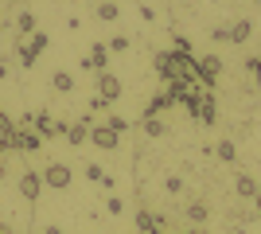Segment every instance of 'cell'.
<instances>
[{
  "instance_id": "1",
  "label": "cell",
  "mask_w": 261,
  "mask_h": 234,
  "mask_svg": "<svg viewBox=\"0 0 261 234\" xmlns=\"http://www.w3.org/2000/svg\"><path fill=\"white\" fill-rule=\"evenodd\" d=\"M70 179H74V172H70V164H47L43 168V184L55 191H66L70 188Z\"/></svg>"
},
{
  "instance_id": "2",
  "label": "cell",
  "mask_w": 261,
  "mask_h": 234,
  "mask_svg": "<svg viewBox=\"0 0 261 234\" xmlns=\"http://www.w3.org/2000/svg\"><path fill=\"white\" fill-rule=\"evenodd\" d=\"M218 70H222V59H218V55H203V59H195V74H199V86H203V90L215 86Z\"/></svg>"
},
{
  "instance_id": "3",
  "label": "cell",
  "mask_w": 261,
  "mask_h": 234,
  "mask_svg": "<svg viewBox=\"0 0 261 234\" xmlns=\"http://www.w3.org/2000/svg\"><path fill=\"white\" fill-rule=\"evenodd\" d=\"M90 125H94V117H78V121H66V129H63L66 145L82 148V145H86V141H90Z\"/></svg>"
},
{
  "instance_id": "4",
  "label": "cell",
  "mask_w": 261,
  "mask_h": 234,
  "mask_svg": "<svg viewBox=\"0 0 261 234\" xmlns=\"http://www.w3.org/2000/svg\"><path fill=\"white\" fill-rule=\"evenodd\" d=\"M12 145H16V152H43V137L35 133V129H16Z\"/></svg>"
},
{
  "instance_id": "5",
  "label": "cell",
  "mask_w": 261,
  "mask_h": 234,
  "mask_svg": "<svg viewBox=\"0 0 261 234\" xmlns=\"http://www.w3.org/2000/svg\"><path fill=\"white\" fill-rule=\"evenodd\" d=\"M43 188H47V184H43V172H32V168H28V172L20 176V195L28 203L39 199V191H43Z\"/></svg>"
},
{
  "instance_id": "6",
  "label": "cell",
  "mask_w": 261,
  "mask_h": 234,
  "mask_svg": "<svg viewBox=\"0 0 261 234\" xmlns=\"http://www.w3.org/2000/svg\"><path fill=\"white\" fill-rule=\"evenodd\" d=\"M106 67H109V47L106 43H94L86 55H82V70H98V74H101Z\"/></svg>"
},
{
  "instance_id": "7",
  "label": "cell",
  "mask_w": 261,
  "mask_h": 234,
  "mask_svg": "<svg viewBox=\"0 0 261 234\" xmlns=\"http://www.w3.org/2000/svg\"><path fill=\"white\" fill-rule=\"evenodd\" d=\"M94 86H98V98H106V101H117V98H121V90H125V86H121V78H117V74H109V70H101Z\"/></svg>"
},
{
  "instance_id": "8",
  "label": "cell",
  "mask_w": 261,
  "mask_h": 234,
  "mask_svg": "<svg viewBox=\"0 0 261 234\" xmlns=\"http://www.w3.org/2000/svg\"><path fill=\"white\" fill-rule=\"evenodd\" d=\"M90 141H94L98 148H106V152L121 148V133H113V129H106V125H90Z\"/></svg>"
},
{
  "instance_id": "9",
  "label": "cell",
  "mask_w": 261,
  "mask_h": 234,
  "mask_svg": "<svg viewBox=\"0 0 261 234\" xmlns=\"http://www.w3.org/2000/svg\"><path fill=\"white\" fill-rule=\"evenodd\" d=\"M234 191H238L242 199H253V195L261 191V184L250 176V172H238V176H234Z\"/></svg>"
},
{
  "instance_id": "10",
  "label": "cell",
  "mask_w": 261,
  "mask_h": 234,
  "mask_svg": "<svg viewBox=\"0 0 261 234\" xmlns=\"http://www.w3.org/2000/svg\"><path fill=\"white\" fill-rule=\"evenodd\" d=\"M16 59H20V67H35V59H39V47L23 35L20 43H16Z\"/></svg>"
},
{
  "instance_id": "11",
  "label": "cell",
  "mask_w": 261,
  "mask_h": 234,
  "mask_svg": "<svg viewBox=\"0 0 261 234\" xmlns=\"http://www.w3.org/2000/svg\"><path fill=\"white\" fill-rule=\"evenodd\" d=\"M199 125H215L218 121V106H215V98H211V94H203V98H199Z\"/></svg>"
},
{
  "instance_id": "12",
  "label": "cell",
  "mask_w": 261,
  "mask_h": 234,
  "mask_svg": "<svg viewBox=\"0 0 261 234\" xmlns=\"http://www.w3.org/2000/svg\"><path fill=\"white\" fill-rule=\"evenodd\" d=\"M94 16H98V20H106V23H113V20L121 16L117 0H94Z\"/></svg>"
},
{
  "instance_id": "13",
  "label": "cell",
  "mask_w": 261,
  "mask_h": 234,
  "mask_svg": "<svg viewBox=\"0 0 261 234\" xmlns=\"http://www.w3.org/2000/svg\"><path fill=\"white\" fill-rule=\"evenodd\" d=\"M207 219H211V207H207V203H187V223H191V226H203V223H207Z\"/></svg>"
},
{
  "instance_id": "14",
  "label": "cell",
  "mask_w": 261,
  "mask_h": 234,
  "mask_svg": "<svg viewBox=\"0 0 261 234\" xmlns=\"http://www.w3.org/2000/svg\"><path fill=\"white\" fill-rule=\"evenodd\" d=\"M250 35H253V23L250 20H234V23H230V43H246Z\"/></svg>"
},
{
  "instance_id": "15",
  "label": "cell",
  "mask_w": 261,
  "mask_h": 234,
  "mask_svg": "<svg viewBox=\"0 0 261 234\" xmlns=\"http://www.w3.org/2000/svg\"><path fill=\"white\" fill-rule=\"evenodd\" d=\"M51 86L59 90V94H70V90H74V78H70V70H55V74H51Z\"/></svg>"
},
{
  "instance_id": "16",
  "label": "cell",
  "mask_w": 261,
  "mask_h": 234,
  "mask_svg": "<svg viewBox=\"0 0 261 234\" xmlns=\"http://www.w3.org/2000/svg\"><path fill=\"white\" fill-rule=\"evenodd\" d=\"M211 152H218V160H226V164H234V160H238V145H234V141H218Z\"/></svg>"
},
{
  "instance_id": "17",
  "label": "cell",
  "mask_w": 261,
  "mask_h": 234,
  "mask_svg": "<svg viewBox=\"0 0 261 234\" xmlns=\"http://www.w3.org/2000/svg\"><path fill=\"white\" fill-rule=\"evenodd\" d=\"M16 28H20V35H32V32H39V20H35V12H20Z\"/></svg>"
},
{
  "instance_id": "18",
  "label": "cell",
  "mask_w": 261,
  "mask_h": 234,
  "mask_svg": "<svg viewBox=\"0 0 261 234\" xmlns=\"http://www.w3.org/2000/svg\"><path fill=\"white\" fill-rule=\"evenodd\" d=\"M246 74H250V82H253V86L250 90H261V59H246Z\"/></svg>"
},
{
  "instance_id": "19",
  "label": "cell",
  "mask_w": 261,
  "mask_h": 234,
  "mask_svg": "<svg viewBox=\"0 0 261 234\" xmlns=\"http://www.w3.org/2000/svg\"><path fill=\"white\" fill-rule=\"evenodd\" d=\"M106 129H113V133H129V121L117 117V113H106Z\"/></svg>"
},
{
  "instance_id": "20",
  "label": "cell",
  "mask_w": 261,
  "mask_h": 234,
  "mask_svg": "<svg viewBox=\"0 0 261 234\" xmlns=\"http://www.w3.org/2000/svg\"><path fill=\"white\" fill-rule=\"evenodd\" d=\"M137 226H141L144 234H152V230H156V219H152V211H137Z\"/></svg>"
},
{
  "instance_id": "21",
  "label": "cell",
  "mask_w": 261,
  "mask_h": 234,
  "mask_svg": "<svg viewBox=\"0 0 261 234\" xmlns=\"http://www.w3.org/2000/svg\"><path fill=\"white\" fill-rule=\"evenodd\" d=\"M86 179H90V184H101V179H106V168L90 160V164H86Z\"/></svg>"
},
{
  "instance_id": "22",
  "label": "cell",
  "mask_w": 261,
  "mask_h": 234,
  "mask_svg": "<svg viewBox=\"0 0 261 234\" xmlns=\"http://www.w3.org/2000/svg\"><path fill=\"white\" fill-rule=\"evenodd\" d=\"M144 133H148V137H164V121H156V117H144Z\"/></svg>"
},
{
  "instance_id": "23",
  "label": "cell",
  "mask_w": 261,
  "mask_h": 234,
  "mask_svg": "<svg viewBox=\"0 0 261 234\" xmlns=\"http://www.w3.org/2000/svg\"><path fill=\"white\" fill-rule=\"evenodd\" d=\"M109 55H113V51H117V55H121V51H129V35H113V39H109Z\"/></svg>"
},
{
  "instance_id": "24",
  "label": "cell",
  "mask_w": 261,
  "mask_h": 234,
  "mask_svg": "<svg viewBox=\"0 0 261 234\" xmlns=\"http://www.w3.org/2000/svg\"><path fill=\"white\" fill-rule=\"evenodd\" d=\"M164 191H168V195H179V191H184V176H168L164 179Z\"/></svg>"
},
{
  "instance_id": "25",
  "label": "cell",
  "mask_w": 261,
  "mask_h": 234,
  "mask_svg": "<svg viewBox=\"0 0 261 234\" xmlns=\"http://www.w3.org/2000/svg\"><path fill=\"white\" fill-rule=\"evenodd\" d=\"M106 211L109 215H125V203H121L117 195H109V199H106Z\"/></svg>"
},
{
  "instance_id": "26",
  "label": "cell",
  "mask_w": 261,
  "mask_h": 234,
  "mask_svg": "<svg viewBox=\"0 0 261 234\" xmlns=\"http://www.w3.org/2000/svg\"><path fill=\"white\" fill-rule=\"evenodd\" d=\"M28 39H32V43L39 47V51H47V43H51V39H47V32H32Z\"/></svg>"
},
{
  "instance_id": "27",
  "label": "cell",
  "mask_w": 261,
  "mask_h": 234,
  "mask_svg": "<svg viewBox=\"0 0 261 234\" xmlns=\"http://www.w3.org/2000/svg\"><path fill=\"white\" fill-rule=\"evenodd\" d=\"M211 39H215V43H230V28H215Z\"/></svg>"
},
{
  "instance_id": "28",
  "label": "cell",
  "mask_w": 261,
  "mask_h": 234,
  "mask_svg": "<svg viewBox=\"0 0 261 234\" xmlns=\"http://www.w3.org/2000/svg\"><path fill=\"white\" fill-rule=\"evenodd\" d=\"M106 106H109V101H106V98H98V94H94V98H90V106H86V110H90V113H98V110H106Z\"/></svg>"
},
{
  "instance_id": "29",
  "label": "cell",
  "mask_w": 261,
  "mask_h": 234,
  "mask_svg": "<svg viewBox=\"0 0 261 234\" xmlns=\"http://www.w3.org/2000/svg\"><path fill=\"white\" fill-rule=\"evenodd\" d=\"M8 67H12V63H8L4 55H0V78H8Z\"/></svg>"
},
{
  "instance_id": "30",
  "label": "cell",
  "mask_w": 261,
  "mask_h": 234,
  "mask_svg": "<svg viewBox=\"0 0 261 234\" xmlns=\"http://www.w3.org/2000/svg\"><path fill=\"white\" fill-rule=\"evenodd\" d=\"M253 211H257V219H261V191L253 195Z\"/></svg>"
},
{
  "instance_id": "31",
  "label": "cell",
  "mask_w": 261,
  "mask_h": 234,
  "mask_svg": "<svg viewBox=\"0 0 261 234\" xmlns=\"http://www.w3.org/2000/svg\"><path fill=\"white\" fill-rule=\"evenodd\" d=\"M0 234H16V230H12V223H0Z\"/></svg>"
},
{
  "instance_id": "32",
  "label": "cell",
  "mask_w": 261,
  "mask_h": 234,
  "mask_svg": "<svg viewBox=\"0 0 261 234\" xmlns=\"http://www.w3.org/2000/svg\"><path fill=\"white\" fill-rule=\"evenodd\" d=\"M43 234H63V230H59V226H47V230Z\"/></svg>"
},
{
  "instance_id": "33",
  "label": "cell",
  "mask_w": 261,
  "mask_h": 234,
  "mask_svg": "<svg viewBox=\"0 0 261 234\" xmlns=\"http://www.w3.org/2000/svg\"><path fill=\"white\" fill-rule=\"evenodd\" d=\"M179 234H199V230H195V226H187V230H179Z\"/></svg>"
},
{
  "instance_id": "34",
  "label": "cell",
  "mask_w": 261,
  "mask_h": 234,
  "mask_svg": "<svg viewBox=\"0 0 261 234\" xmlns=\"http://www.w3.org/2000/svg\"><path fill=\"white\" fill-rule=\"evenodd\" d=\"M4 28H8V20H0V32H4Z\"/></svg>"
},
{
  "instance_id": "35",
  "label": "cell",
  "mask_w": 261,
  "mask_h": 234,
  "mask_svg": "<svg viewBox=\"0 0 261 234\" xmlns=\"http://www.w3.org/2000/svg\"><path fill=\"white\" fill-rule=\"evenodd\" d=\"M0 176H4V160H0Z\"/></svg>"
},
{
  "instance_id": "36",
  "label": "cell",
  "mask_w": 261,
  "mask_h": 234,
  "mask_svg": "<svg viewBox=\"0 0 261 234\" xmlns=\"http://www.w3.org/2000/svg\"><path fill=\"white\" fill-rule=\"evenodd\" d=\"M257 4H261V0H257Z\"/></svg>"
}]
</instances>
